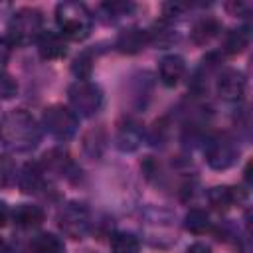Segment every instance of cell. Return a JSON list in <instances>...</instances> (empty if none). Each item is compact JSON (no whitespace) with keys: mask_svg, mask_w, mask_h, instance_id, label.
<instances>
[{"mask_svg":"<svg viewBox=\"0 0 253 253\" xmlns=\"http://www.w3.org/2000/svg\"><path fill=\"white\" fill-rule=\"evenodd\" d=\"M184 253H211V249H210L206 243H194V245H190Z\"/></svg>","mask_w":253,"mask_h":253,"instance_id":"4dcf8cb0","label":"cell"},{"mask_svg":"<svg viewBox=\"0 0 253 253\" xmlns=\"http://www.w3.org/2000/svg\"><path fill=\"white\" fill-rule=\"evenodd\" d=\"M111 251L113 253H140V241L132 233L117 231L111 235Z\"/></svg>","mask_w":253,"mask_h":253,"instance_id":"7402d4cb","label":"cell"},{"mask_svg":"<svg viewBox=\"0 0 253 253\" xmlns=\"http://www.w3.org/2000/svg\"><path fill=\"white\" fill-rule=\"evenodd\" d=\"M144 126L142 123L132 117V115H126L123 117L119 123H117V130H115V144L119 150L123 152H134L142 140H144Z\"/></svg>","mask_w":253,"mask_h":253,"instance_id":"ba28073f","label":"cell"},{"mask_svg":"<svg viewBox=\"0 0 253 253\" xmlns=\"http://www.w3.org/2000/svg\"><path fill=\"white\" fill-rule=\"evenodd\" d=\"M16 91H18L16 79H14L10 73L0 71V97H2V99H10V97L16 95Z\"/></svg>","mask_w":253,"mask_h":253,"instance_id":"4316f807","label":"cell"},{"mask_svg":"<svg viewBox=\"0 0 253 253\" xmlns=\"http://www.w3.org/2000/svg\"><path fill=\"white\" fill-rule=\"evenodd\" d=\"M40 164L45 174H55V176H71V172L75 170L69 152L63 148H49L42 156Z\"/></svg>","mask_w":253,"mask_h":253,"instance_id":"8fae6325","label":"cell"},{"mask_svg":"<svg viewBox=\"0 0 253 253\" xmlns=\"http://www.w3.org/2000/svg\"><path fill=\"white\" fill-rule=\"evenodd\" d=\"M245 75L237 69H223L215 79V91L223 101L237 103L245 95Z\"/></svg>","mask_w":253,"mask_h":253,"instance_id":"9c48e42d","label":"cell"},{"mask_svg":"<svg viewBox=\"0 0 253 253\" xmlns=\"http://www.w3.org/2000/svg\"><path fill=\"white\" fill-rule=\"evenodd\" d=\"M16 162L8 154H0V188H10L16 182Z\"/></svg>","mask_w":253,"mask_h":253,"instance_id":"d4e9b609","label":"cell"},{"mask_svg":"<svg viewBox=\"0 0 253 253\" xmlns=\"http://www.w3.org/2000/svg\"><path fill=\"white\" fill-rule=\"evenodd\" d=\"M43 32V16L36 8H20L12 14L8 22V34L12 45H26L40 38Z\"/></svg>","mask_w":253,"mask_h":253,"instance_id":"3957f363","label":"cell"},{"mask_svg":"<svg viewBox=\"0 0 253 253\" xmlns=\"http://www.w3.org/2000/svg\"><path fill=\"white\" fill-rule=\"evenodd\" d=\"M42 126L57 140H69L79 128V117L65 105H49L42 115Z\"/></svg>","mask_w":253,"mask_h":253,"instance_id":"5b68a950","label":"cell"},{"mask_svg":"<svg viewBox=\"0 0 253 253\" xmlns=\"http://www.w3.org/2000/svg\"><path fill=\"white\" fill-rule=\"evenodd\" d=\"M67 99L75 115L93 117L103 105V91L97 83L89 79H75L67 89Z\"/></svg>","mask_w":253,"mask_h":253,"instance_id":"277c9868","label":"cell"},{"mask_svg":"<svg viewBox=\"0 0 253 253\" xmlns=\"http://www.w3.org/2000/svg\"><path fill=\"white\" fill-rule=\"evenodd\" d=\"M148 45V34L146 30L140 28H126L123 32H119L115 47L121 53H138Z\"/></svg>","mask_w":253,"mask_h":253,"instance_id":"5bb4252c","label":"cell"},{"mask_svg":"<svg viewBox=\"0 0 253 253\" xmlns=\"http://www.w3.org/2000/svg\"><path fill=\"white\" fill-rule=\"evenodd\" d=\"M71 71L77 79H89L91 71H93V55L91 51H81L73 63H71Z\"/></svg>","mask_w":253,"mask_h":253,"instance_id":"cb8c5ba5","label":"cell"},{"mask_svg":"<svg viewBox=\"0 0 253 253\" xmlns=\"http://www.w3.org/2000/svg\"><path fill=\"white\" fill-rule=\"evenodd\" d=\"M225 10H227L231 16H241V18H245V16H249V12L253 10V6H251V2L233 0V2H227V4H225Z\"/></svg>","mask_w":253,"mask_h":253,"instance_id":"83f0119b","label":"cell"},{"mask_svg":"<svg viewBox=\"0 0 253 253\" xmlns=\"http://www.w3.org/2000/svg\"><path fill=\"white\" fill-rule=\"evenodd\" d=\"M57 225L65 237L71 239H83L91 231V211L81 202H69L65 204L57 213Z\"/></svg>","mask_w":253,"mask_h":253,"instance_id":"8992f818","label":"cell"},{"mask_svg":"<svg viewBox=\"0 0 253 253\" xmlns=\"http://www.w3.org/2000/svg\"><path fill=\"white\" fill-rule=\"evenodd\" d=\"M42 128L32 113L26 109H14L0 121V142L14 152H28L38 146Z\"/></svg>","mask_w":253,"mask_h":253,"instance_id":"6da1fadb","label":"cell"},{"mask_svg":"<svg viewBox=\"0 0 253 253\" xmlns=\"http://www.w3.org/2000/svg\"><path fill=\"white\" fill-rule=\"evenodd\" d=\"M148 34V43H154L158 47H168L176 42V30L172 28V24L168 20H160L156 22L150 30H146Z\"/></svg>","mask_w":253,"mask_h":253,"instance_id":"ac0fdd59","label":"cell"},{"mask_svg":"<svg viewBox=\"0 0 253 253\" xmlns=\"http://www.w3.org/2000/svg\"><path fill=\"white\" fill-rule=\"evenodd\" d=\"M36 43H38V53L43 59H59L67 51V40L53 30H43L36 40Z\"/></svg>","mask_w":253,"mask_h":253,"instance_id":"7c38bea8","label":"cell"},{"mask_svg":"<svg viewBox=\"0 0 253 253\" xmlns=\"http://www.w3.org/2000/svg\"><path fill=\"white\" fill-rule=\"evenodd\" d=\"M132 10H134L132 2H105V4H101V12L113 22L123 18V16H128Z\"/></svg>","mask_w":253,"mask_h":253,"instance_id":"484cf974","label":"cell"},{"mask_svg":"<svg viewBox=\"0 0 253 253\" xmlns=\"http://www.w3.org/2000/svg\"><path fill=\"white\" fill-rule=\"evenodd\" d=\"M0 253H8V245H6V241L0 237Z\"/></svg>","mask_w":253,"mask_h":253,"instance_id":"1f68e13d","label":"cell"},{"mask_svg":"<svg viewBox=\"0 0 253 253\" xmlns=\"http://www.w3.org/2000/svg\"><path fill=\"white\" fill-rule=\"evenodd\" d=\"M206 160L213 170H227L239 156V146L229 134H215L206 142Z\"/></svg>","mask_w":253,"mask_h":253,"instance_id":"52a82bcc","label":"cell"},{"mask_svg":"<svg viewBox=\"0 0 253 253\" xmlns=\"http://www.w3.org/2000/svg\"><path fill=\"white\" fill-rule=\"evenodd\" d=\"M83 148L89 156H101V152L105 148V132L101 128L89 130L83 138Z\"/></svg>","mask_w":253,"mask_h":253,"instance_id":"603a6c76","label":"cell"},{"mask_svg":"<svg viewBox=\"0 0 253 253\" xmlns=\"http://www.w3.org/2000/svg\"><path fill=\"white\" fill-rule=\"evenodd\" d=\"M243 198V192L239 188L231 186H213L208 190V202L217 211H227Z\"/></svg>","mask_w":253,"mask_h":253,"instance_id":"2e32d148","label":"cell"},{"mask_svg":"<svg viewBox=\"0 0 253 253\" xmlns=\"http://www.w3.org/2000/svg\"><path fill=\"white\" fill-rule=\"evenodd\" d=\"M10 217H12V221L18 227H22V229H34V227H38V225L43 223L45 213L36 204H18L10 211Z\"/></svg>","mask_w":253,"mask_h":253,"instance_id":"9a60e30c","label":"cell"},{"mask_svg":"<svg viewBox=\"0 0 253 253\" xmlns=\"http://www.w3.org/2000/svg\"><path fill=\"white\" fill-rule=\"evenodd\" d=\"M249 40H251V34H249V28L243 26V28H235V30H229L223 38V51L229 53V55H235V53H241L247 45H249Z\"/></svg>","mask_w":253,"mask_h":253,"instance_id":"d6986e66","label":"cell"},{"mask_svg":"<svg viewBox=\"0 0 253 253\" xmlns=\"http://www.w3.org/2000/svg\"><path fill=\"white\" fill-rule=\"evenodd\" d=\"M12 43H10V40L6 38V36H0V65H4L8 59H10V55H12Z\"/></svg>","mask_w":253,"mask_h":253,"instance_id":"f1b7e54d","label":"cell"},{"mask_svg":"<svg viewBox=\"0 0 253 253\" xmlns=\"http://www.w3.org/2000/svg\"><path fill=\"white\" fill-rule=\"evenodd\" d=\"M8 219H10V208L4 200H0V227H4Z\"/></svg>","mask_w":253,"mask_h":253,"instance_id":"f546056e","label":"cell"},{"mask_svg":"<svg viewBox=\"0 0 253 253\" xmlns=\"http://www.w3.org/2000/svg\"><path fill=\"white\" fill-rule=\"evenodd\" d=\"M184 227L194 233V235H202L206 231L211 229V219H210V213L202 208H192L186 215H184Z\"/></svg>","mask_w":253,"mask_h":253,"instance_id":"ffe728a7","label":"cell"},{"mask_svg":"<svg viewBox=\"0 0 253 253\" xmlns=\"http://www.w3.org/2000/svg\"><path fill=\"white\" fill-rule=\"evenodd\" d=\"M57 32L71 42H81L91 34L93 16L81 2H59L55 6Z\"/></svg>","mask_w":253,"mask_h":253,"instance_id":"7a4b0ae2","label":"cell"},{"mask_svg":"<svg viewBox=\"0 0 253 253\" xmlns=\"http://www.w3.org/2000/svg\"><path fill=\"white\" fill-rule=\"evenodd\" d=\"M30 251L32 253H63L65 245L53 233H38L30 241Z\"/></svg>","mask_w":253,"mask_h":253,"instance_id":"44dd1931","label":"cell"},{"mask_svg":"<svg viewBox=\"0 0 253 253\" xmlns=\"http://www.w3.org/2000/svg\"><path fill=\"white\" fill-rule=\"evenodd\" d=\"M221 26L215 18L211 16H202L198 18L194 24H192V30H190V40L196 43V45H206L210 43L217 34H219Z\"/></svg>","mask_w":253,"mask_h":253,"instance_id":"e0dca14e","label":"cell"},{"mask_svg":"<svg viewBox=\"0 0 253 253\" xmlns=\"http://www.w3.org/2000/svg\"><path fill=\"white\" fill-rule=\"evenodd\" d=\"M186 75V61L182 55L178 53H170V55H164L160 59V65H158V77L162 81V85L166 87H174L182 81V77Z\"/></svg>","mask_w":253,"mask_h":253,"instance_id":"4fadbf2b","label":"cell"},{"mask_svg":"<svg viewBox=\"0 0 253 253\" xmlns=\"http://www.w3.org/2000/svg\"><path fill=\"white\" fill-rule=\"evenodd\" d=\"M24 194H40L45 188V172L40 162H26L16 178Z\"/></svg>","mask_w":253,"mask_h":253,"instance_id":"30bf717a","label":"cell"}]
</instances>
